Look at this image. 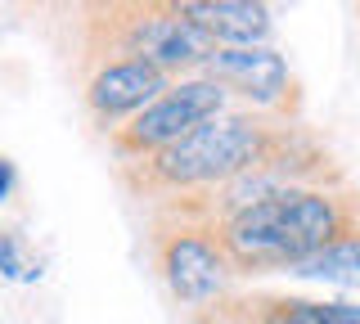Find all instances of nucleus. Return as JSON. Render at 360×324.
<instances>
[{
    "mask_svg": "<svg viewBox=\"0 0 360 324\" xmlns=\"http://www.w3.org/2000/svg\"><path fill=\"white\" fill-rule=\"evenodd\" d=\"M342 234H347V207L333 194L288 185L284 194L225 216L221 248L243 271H288Z\"/></svg>",
    "mask_w": 360,
    "mask_h": 324,
    "instance_id": "nucleus-1",
    "label": "nucleus"
},
{
    "mask_svg": "<svg viewBox=\"0 0 360 324\" xmlns=\"http://www.w3.org/2000/svg\"><path fill=\"white\" fill-rule=\"evenodd\" d=\"M270 162V136L257 117L248 113H221L189 131L180 144L153 153L149 176L172 189H194V185H230L243 171Z\"/></svg>",
    "mask_w": 360,
    "mask_h": 324,
    "instance_id": "nucleus-2",
    "label": "nucleus"
},
{
    "mask_svg": "<svg viewBox=\"0 0 360 324\" xmlns=\"http://www.w3.org/2000/svg\"><path fill=\"white\" fill-rule=\"evenodd\" d=\"M230 99L234 95L225 91L221 82H212V77H202V72L198 77H180L153 108H144L131 127H122V149L153 158V153L180 144L189 131H198L202 122L230 113Z\"/></svg>",
    "mask_w": 360,
    "mask_h": 324,
    "instance_id": "nucleus-3",
    "label": "nucleus"
},
{
    "mask_svg": "<svg viewBox=\"0 0 360 324\" xmlns=\"http://www.w3.org/2000/svg\"><path fill=\"white\" fill-rule=\"evenodd\" d=\"M122 41H127L131 59L153 63V68L167 72V77L172 72H194V68L202 72V63H207L212 50H217V41H212L198 23H189L176 5L135 14L127 23V32H122Z\"/></svg>",
    "mask_w": 360,
    "mask_h": 324,
    "instance_id": "nucleus-4",
    "label": "nucleus"
},
{
    "mask_svg": "<svg viewBox=\"0 0 360 324\" xmlns=\"http://www.w3.org/2000/svg\"><path fill=\"white\" fill-rule=\"evenodd\" d=\"M167 91H172V77L127 54V59H108L95 68V77L86 82V104L104 127H117V122H135Z\"/></svg>",
    "mask_w": 360,
    "mask_h": 324,
    "instance_id": "nucleus-5",
    "label": "nucleus"
},
{
    "mask_svg": "<svg viewBox=\"0 0 360 324\" xmlns=\"http://www.w3.org/2000/svg\"><path fill=\"white\" fill-rule=\"evenodd\" d=\"M162 279L167 288L185 302V306H207L225 293L230 284V257H225L221 243H212L207 234H194V230H180L162 243Z\"/></svg>",
    "mask_w": 360,
    "mask_h": 324,
    "instance_id": "nucleus-6",
    "label": "nucleus"
},
{
    "mask_svg": "<svg viewBox=\"0 0 360 324\" xmlns=\"http://www.w3.org/2000/svg\"><path fill=\"white\" fill-rule=\"evenodd\" d=\"M202 77L221 82L230 95L248 99V104H284L288 95V59L275 46H217L212 59L202 63Z\"/></svg>",
    "mask_w": 360,
    "mask_h": 324,
    "instance_id": "nucleus-7",
    "label": "nucleus"
},
{
    "mask_svg": "<svg viewBox=\"0 0 360 324\" xmlns=\"http://www.w3.org/2000/svg\"><path fill=\"white\" fill-rule=\"evenodd\" d=\"M176 9L189 23H198L217 46H270V32H275L270 9L252 0H185Z\"/></svg>",
    "mask_w": 360,
    "mask_h": 324,
    "instance_id": "nucleus-8",
    "label": "nucleus"
},
{
    "mask_svg": "<svg viewBox=\"0 0 360 324\" xmlns=\"http://www.w3.org/2000/svg\"><path fill=\"white\" fill-rule=\"evenodd\" d=\"M288 279H302V284H320L333 288V293L360 302V234H342V239L324 243L320 252H311L307 261L288 266Z\"/></svg>",
    "mask_w": 360,
    "mask_h": 324,
    "instance_id": "nucleus-9",
    "label": "nucleus"
},
{
    "mask_svg": "<svg viewBox=\"0 0 360 324\" xmlns=\"http://www.w3.org/2000/svg\"><path fill=\"white\" fill-rule=\"evenodd\" d=\"M266 324H360V302L333 297V302H279L266 316Z\"/></svg>",
    "mask_w": 360,
    "mask_h": 324,
    "instance_id": "nucleus-10",
    "label": "nucleus"
},
{
    "mask_svg": "<svg viewBox=\"0 0 360 324\" xmlns=\"http://www.w3.org/2000/svg\"><path fill=\"white\" fill-rule=\"evenodd\" d=\"M0 279H18V284H37L41 279V266H32L22 257L18 234H9V230H0Z\"/></svg>",
    "mask_w": 360,
    "mask_h": 324,
    "instance_id": "nucleus-11",
    "label": "nucleus"
},
{
    "mask_svg": "<svg viewBox=\"0 0 360 324\" xmlns=\"http://www.w3.org/2000/svg\"><path fill=\"white\" fill-rule=\"evenodd\" d=\"M14 185H18V171H14V162H9V158H0V207L9 203Z\"/></svg>",
    "mask_w": 360,
    "mask_h": 324,
    "instance_id": "nucleus-12",
    "label": "nucleus"
}]
</instances>
